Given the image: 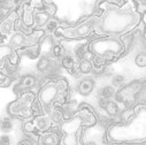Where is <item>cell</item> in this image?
<instances>
[{
  "instance_id": "obj_20",
  "label": "cell",
  "mask_w": 146,
  "mask_h": 145,
  "mask_svg": "<svg viewBox=\"0 0 146 145\" xmlns=\"http://www.w3.org/2000/svg\"><path fill=\"white\" fill-rule=\"evenodd\" d=\"M145 39H146V30H145Z\"/></svg>"
},
{
  "instance_id": "obj_18",
  "label": "cell",
  "mask_w": 146,
  "mask_h": 145,
  "mask_svg": "<svg viewBox=\"0 0 146 145\" xmlns=\"http://www.w3.org/2000/svg\"><path fill=\"white\" fill-rule=\"evenodd\" d=\"M12 144V142H11V137H8V136H3L1 137V145H11Z\"/></svg>"
},
{
  "instance_id": "obj_19",
  "label": "cell",
  "mask_w": 146,
  "mask_h": 145,
  "mask_svg": "<svg viewBox=\"0 0 146 145\" xmlns=\"http://www.w3.org/2000/svg\"><path fill=\"white\" fill-rule=\"evenodd\" d=\"M21 145H29V144H27V143H22Z\"/></svg>"
},
{
  "instance_id": "obj_10",
  "label": "cell",
  "mask_w": 146,
  "mask_h": 145,
  "mask_svg": "<svg viewBox=\"0 0 146 145\" xmlns=\"http://www.w3.org/2000/svg\"><path fill=\"white\" fill-rule=\"evenodd\" d=\"M37 68H38V70H40L42 72H46V71H48L50 68H51V61H50V59L46 58V57L42 58V59L39 60L38 65H37Z\"/></svg>"
},
{
  "instance_id": "obj_1",
  "label": "cell",
  "mask_w": 146,
  "mask_h": 145,
  "mask_svg": "<svg viewBox=\"0 0 146 145\" xmlns=\"http://www.w3.org/2000/svg\"><path fill=\"white\" fill-rule=\"evenodd\" d=\"M94 89V82L91 78H83L77 84V91L82 96H89Z\"/></svg>"
},
{
  "instance_id": "obj_13",
  "label": "cell",
  "mask_w": 146,
  "mask_h": 145,
  "mask_svg": "<svg viewBox=\"0 0 146 145\" xmlns=\"http://www.w3.org/2000/svg\"><path fill=\"white\" fill-rule=\"evenodd\" d=\"M58 27H59L58 20L51 19V20L47 22V24L45 25V29H46V31H48V32H55L56 29H58Z\"/></svg>"
},
{
  "instance_id": "obj_5",
  "label": "cell",
  "mask_w": 146,
  "mask_h": 145,
  "mask_svg": "<svg viewBox=\"0 0 146 145\" xmlns=\"http://www.w3.org/2000/svg\"><path fill=\"white\" fill-rule=\"evenodd\" d=\"M104 108L107 112V114L111 115V116H115L119 113V105L115 101H112V100H107Z\"/></svg>"
},
{
  "instance_id": "obj_7",
  "label": "cell",
  "mask_w": 146,
  "mask_h": 145,
  "mask_svg": "<svg viewBox=\"0 0 146 145\" xmlns=\"http://www.w3.org/2000/svg\"><path fill=\"white\" fill-rule=\"evenodd\" d=\"M78 68H80V71L83 72V74H88V72L92 71V68H93V65L90 60L88 59H82L80 61V65H78Z\"/></svg>"
},
{
  "instance_id": "obj_11",
  "label": "cell",
  "mask_w": 146,
  "mask_h": 145,
  "mask_svg": "<svg viewBox=\"0 0 146 145\" xmlns=\"http://www.w3.org/2000/svg\"><path fill=\"white\" fill-rule=\"evenodd\" d=\"M36 127L40 130H46L50 127V120L46 118H38L36 120Z\"/></svg>"
},
{
  "instance_id": "obj_9",
  "label": "cell",
  "mask_w": 146,
  "mask_h": 145,
  "mask_svg": "<svg viewBox=\"0 0 146 145\" xmlns=\"http://www.w3.org/2000/svg\"><path fill=\"white\" fill-rule=\"evenodd\" d=\"M99 94L101 96L102 99L108 100L109 98H112V97L115 94V91H114V88H113V86H111V85H106V86H104V88L99 91Z\"/></svg>"
},
{
  "instance_id": "obj_2",
  "label": "cell",
  "mask_w": 146,
  "mask_h": 145,
  "mask_svg": "<svg viewBox=\"0 0 146 145\" xmlns=\"http://www.w3.org/2000/svg\"><path fill=\"white\" fill-rule=\"evenodd\" d=\"M37 83V78L32 75H25L21 78L20 83H19V88L21 89H31L36 85Z\"/></svg>"
},
{
  "instance_id": "obj_14",
  "label": "cell",
  "mask_w": 146,
  "mask_h": 145,
  "mask_svg": "<svg viewBox=\"0 0 146 145\" xmlns=\"http://www.w3.org/2000/svg\"><path fill=\"white\" fill-rule=\"evenodd\" d=\"M135 63H136V66H138L140 68L146 67V53L137 54V57L135 58Z\"/></svg>"
},
{
  "instance_id": "obj_15",
  "label": "cell",
  "mask_w": 146,
  "mask_h": 145,
  "mask_svg": "<svg viewBox=\"0 0 146 145\" xmlns=\"http://www.w3.org/2000/svg\"><path fill=\"white\" fill-rule=\"evenodd\" d=\"M124 81H125L124 76H123V75H120V74L114 75L113 78H112V83H113V85H115V86H121V85L124 83Z\"/></svg>"
},
{
  "instance_id": "obj_4",
  "label": "cell",
  "mask_w": 146,
  "mask_h": 145,
  "mask_svg": "<svg viewBox=\"0 0 146 145\" xmlns=\"http://www.w3.org/2000/svg\"><path fill=\"white\" fill-rule=\"evenodd\" d=\"M50 14L47 12H38L35 15V21L37 23L38 27H44L47 24V22L50 21Z\"/></svg>"
},
{
  "instance_id": "obj_12",
  "label": "cell",
  "mask_w": 146,
  "mask_h": 145,
  "mask_svg": "<svg viewBox=\"0 0 146 145\" xmlns=\"http://www.w3.org/2000/svg\"><path fill=\"white\" fill-rule=\"evenodd\" d=\"M64 47L60 44H56L52 47V55L55 58H61L62 55H64Z\"/></svg>"
},
{
  "instance_id": "obj_3",
  "label": "cell",
  "mask_w": 146,
  "mask_h": 145,
  "mask_svg": "<svg viewBox=\"0 0 146 145\" xmlns=\"http://www.w3.org/2000/svg\"><path fill=\"white\" fill-rule=\"evenodd\" d=\"M59 142V137L56 134H45L40 138V145H55Z\"/></svg>"
},
{
  "instance_id": "obj_8",
  "label": "cell",
  "mask_w": 146,
  "mask_h": 145,
  "mask_svg": "<svg viewBox=\"0 0 146 145\" xmlns=\"http://www.w3.org/2000/svg\"><path fill=\"white\" fill-rule=\"evenodd\" d=\"M61 65H62V67L64 69H67L69 71H72V69L75 68V60H74V58H71L70 55H64L62 58Z\"/></svg>"
},
{
  "instance_id": "obj_17",
  "label": "cell",
  "mask_w": 146,
  "mask_h": 145,
  "mask_svg": "<svg viewBox=\"0 0 146 145\" xmlns=\"http://www.w3.org/2000/svg\"><path fill=\"white\" fill-rule=\"evenodd\" d=\"M75 52H76V55H77L78 59H84V58H83V57H84V53H85V51H84V45H78V46L76 47Z\"/></svg>"
},
{
  "instance_id": "obj_6",
  "label": "cell",
  "mask_w": 146,
  "mask_h": 145,
  "mask_svg": "<svg viewBox=\"0 0 146 145\" xmlns=\"http://www.w3.org/2000/svg\"><path fill=\"white\" fill-rule=\"evenodd\" d=\"M25 43V37L20 33V32H16L12 36V38H11V44L14 46V47H20L22 45H24Z\"/></svg>"
},
{
  "instance_id": "obj_16",
  "label": "cell",
  "mask_w": 146,
  "mask_h": 145,
  "mask_svg": "<svg viewBox=\"0 0 146 145\" xmlns=\"http://www.w3.org/2000/svg\"><path fill=\"white\" fill-rule=\"evenodd\" d=\"M1 129L3 131H11L13 129V123H12V120L11 119H4L3 120V123H1Z\"/></svg>"
}]
</instances>
